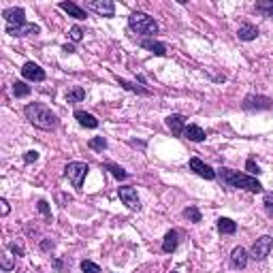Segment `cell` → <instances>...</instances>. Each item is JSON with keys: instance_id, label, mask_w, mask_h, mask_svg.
Masks as SVG:
<instances>
[{"instance_id": "33", "label": "cell", "mask_w": 273, "mask_h": 273, "mask_svg": "<svg viewBox=\"0 0 273 273\" xmlns=\"http://www.w3.org/2000/svg\"><path fill=\"white\" fill-rule=\"evenodd\" d=\"M245 169L252 173V175H261L263 171H261V166H258L256 162H254V158H248V162H245Z\"/></svg>"}, {"instance_id": "27", "label": "cell", "mask_w": 273, "mask_h": 273, "mask_svg": "<svg viewBox=\"0 0 273 273\" xmlns=\"http://www.w3.org/2000/svg\"><path fill=\"white\" fill-rule=\"evenodd\" d=\"M88 148H90V150H94V152L107 150V139H105V137H92V139L88 141Z\"/></svg>"}, {"instance_id": "28", "label": "cell", "mask_w": 273, "mask_h": 273, "mask_svg": "<svg viewBox=\"0 0 273 273\" xmlns=\"http://www.w3.org/2000/svg\"><path fill=\"white\" fill-rule=\"evenodd\" d=\"M86 98V90L83 88H73L71 92H67V100L69 102H81Z\"/></svg>"}, {"instance_id": "1", "label": "cell", "mask_w": 273, "mask_h": 273, "mask_svg": "<svg viewBox=\"0 0 273 273\" xmlns=\"http://www.w3.org/2000/svg\"><path fill=\"white\" fill-rule=\"evenodd\" d=\"M24 115L34 128H41V131H56L58 128V115L45 102H28L24 107Z\"/></svg>"}, {"instance_id": "9", "label": "cell", "mask_w": 273, "mask_h": 273, "mask_svg": "<svg viewBox=\"0 0 273 273\" xmlns=\"http://www.w3.org/2000/svg\"><path fill=\"white\" fill-rule=\"evenodd\" d=\"M190 171H194L199 177H203V179H207V181H212V179L218 177V173L214 171V169H212L209 164H205L201 158H190Z\"/></svg>"}, {"instance_id": "36", "label": "cell", "mask_w": 273, "mask_h": 273, "mask_svg": "<svg viewBox=\"0 0 273 273\" xmlns=\"http://www.w3.org/2000/svg\"><path fill=\"white\" fill-rule=\"evenodd\" d=\"M3 269H5V271H11V269H13V261H11L9 254L3 256Z\"/></svg>"}, {"instance_id": "19", "label": "cell", "mask_w": 273, "mask_h": 273, "mask_svg": "<svg viewBox=\"0 0 273 273\" xmlns=\"http://www.w3.org/2000/svg\"><path fill=\"white\" fill-rule=\"evenodd\" d=\"M115 81H118L126 92H133V94H139V96H150L152 92L148 88H143V86H137V83H133V81H126V79H122V77H115Z\"/></svg>"}, {"instance_id": "11", "label": "cell", "mask_w": 273, "mask_h": 273, "mask_svg": "<svg viewBox=\"0 0 273 273\" xmlns=\"http://www.w3.org/2000/svg\"><path fill=\"white\" fill-rule=\"evenodd\" d=\"M22 77L28 81H45V71L36 62H26L22 67Z\"/></svg>"}, {"instance_id": "10", "label": "cell", "mask_w": 273, "mask_h": 273, "mask_svg": "<svg viewBox=\"0 0 273 273\" xmlns=\"http://www.w3.org/2000/svg\"><path fill=\"white\" fill-rule=\"evenodd\" d=\"M9 36H17V38H22V36H30V34H38L41 32V28H38L36 24H30V22H26V24H22V26H7V30H5Z\"/></svg>"}, {"instance_id": "7", "label": "cell", "mask_w": 273, "mask_h": 273, "mask_svg": "<svg viewBox=\"0 0 273 273\" xmlns=\"http://www.w3.org/2000/svg\"><path fill=\"white\" fill-rule=\"evenodd\" d=\"M118 194H120V201L133 212H139L141 209V201H139V194H137V188L133 186H122L118 188Z\"/></svg>"}, {"instance_id": "23", "label": "cell", "mask_w": 273, "mask_h": 273, "mask_svg": "<svg viewBox=\"0 0 273 273\" xmlns=\"http://www.w3.org/2000/svg\"><path fill=\"white\" fill-rule=\"evenodd\" d=\"M181 214H184V218L188 220V222H194V224L201 222V212H199V207H197V205H188Z\"/></svg>"}, {"instance_id": "5", "label": "cell", "mask_w": 273, "mask_h": 273, "mask_svg": "<svg viewBox=\"0 0 273 273\" xmlns=\"http://www.w3.org/2000/svg\"><path fill=\"white\" fill-rule=\"evenodd\" d=\"M241 107L245 111H267V109L273 107V102H271V98L261 96V94H248V96L243 98Z\"/></svg>"}, {"instance_id": "31", "label": "cell", "mask_w": 273, "mask_h": 273, "mask_svg": "<svg viewBox=\"0 0 273 273\" xmlns=\"http://www.w3.org/2000/svg\"><path fill=\"white\" fill-rule=\"evenodd\" d=\"M36 207H38V212H41V214H43L47 220L51 218V207H49V203H47V201H43V199H41V201L36 203Z\"/></svg>"}, {"instance_id": "32", "label": "cell", "mask_w": 273, "mask_h": 273, "mask_svg": "<svg viewBox=\"0 0 273 273\" xmlns=\"http://www.w3.org/2000/svg\"><path fill=\"white\" fill-rule=\"evenodd\" d=\"M263 205H265V212H267V216H269V218H273V194H265V201H263Z\"/></svg>"}, {"instance_id": "37", "label": "cell", "mask_w": 273, "mask_h": 273, "mask_svg": "<svg viewBox=\"0 0 273 273\" xmlns=\"http://www.w3.org/2000/svg\"><path fill=\"white\" fill-rule=\"evenodd\" d=\"M0 205H3V207H0V214H3V216H9V212H11V207H9L7 199H0Z\"/></svg>"}, {"instance_id": "30", "label": "cell", "mask_w": 273, "mask_h": 273, "mask_svg": "<svg viewBox=\"0 0 273 273\" xmlns=\"http://www.w3.org/2000/svg\"><path fill=\"white\" fill-rule=\"evenodd\" d=\"M69 36H71V41H73V43H79L81 38H83V30L79 28V26H73L71 32H69Z\"/></svg>"}, {"instance_id": "20", "label": "cell", "mask_w": 273, "mask_h": 273, "mask_svg": "<svg viewBox=\"0 0 273 273\" xmlns=\"http://www.w3.org/2000/svg\"><path fill=\"white\" fill-rule=\"evenodd\" d=\"M75 120L79 122L83 128H98V120L88 111H75Z\"/></svg>"}, {"instance_id": "14", "label": "cell", "mask_w": 273, "mask_h": 273, "mask_svg": "<svg viewBox=\"0 0 273 273\" xmlns=\"http://www.w3.org/2000/svg\"><path fill=\"white\" fill-rule=\"evenodd\" d=\"M64 13H69V15L71 17H75V19H79V22H83L86 17H88V11L83 9V7H79V5H77V3H71V0H69V3H60L58 5Z\"/></svg>"}, {"instance_id": "39", "label": "cell", "mask_w": 273, "mask_h": 273, "mask_svg": "<svg viewBox=\"0 0 273 273\" xmlns=\"http://www.w3.org/2000/svg\"><path fill=\"white\" fill-rule=\"evenodd\" d=\"M62 49L67 51V54H75V47H73V45H69V43H67V45H62Z\"/></svg>"}, {"instance_id": "17", "label": "cell", "mask_w": 273, "mask_h": 273, "mask_svg": "<svg viewBox=\"0 0 273 273\" xmlns=\"http://www.w3.org/2000/svg\"><path fill=\"white\" fill-rule=\"evenodd\" d=\"M184 139H188V141H192V143H201V141H205V131L199 126V124H188L186 128H184V135H181Z\"/></svg>"}, {"instance_id": "12", "label": "cell", "mask_w": 273, "mask_h": 273, "mask_svg": "<svg viewBox=\"0 0 273 273\" xmlns=\"http://www.w3.org/2000/svg\"><path fill=\"white\" fill-rule=\"evenodd\" d=\"M3 17H5L7 26H22V24H26V11L22 7H9L3 11Z\"/></svg>"}, {"instance_id": "8", "label": "cell", "mask_w": 273, "mask_h": 273, "mask_svg": "<svg viewBox=\"0 0 273 273\" xmlns=\"http://www.w3.org/2000/svg\"><path fill=\"white\" fill-rule=\"evenodd\" d=\"M86 9L94 11L96 15H102V17H113L115 15V5L111 3V0H88Z\"/></svg>"}, {"instance_id": "38", "label": "cell", "mask_w": 273, "mask_h": 273, "mask_svg": "<svg viewBox=\"0 0 273 273\" xmlns=\"http://www.w3.org/2000/svg\"><path fill=\"white\" fill-rule=\"evenodd\" d=\"M41 248H43V250H49V248H54V241H49V239H45V241L41 243Z\"/></svg>"}, {"instance_id": "15", "label": "cell", "mask_w": 273, "mask_h": 273, "mask_svg": "<svg viewBox=\"0 0 273 273\" xmlns=\"http://www.w3.org/2000/svg\"><path fill=\"white\" fill-rule=\"evenodd\" d=\"M248 250L245 248H233V252H230V265L235 267V269H245V265H248Z\"/></svg>"}, {"instance_id": "25", "label": "cell", "mask_w": 273, "mask_h": 273, "mask_svg": "<svg viewBox=\"0 0 273 273\" xmlns=\"http://www.w3.org/2000/svg\"><path fill=\"white\" fill-rule=\"evenodd\" d=\"M30 92H32V88H30V86H26L24 81H15V83H13V94H15L17 98L30 96Z\"/></svg>"}, {"instance_id": "16", "label": "cell", "mask_w": 273, "mask_h": 273, "mask_svg": "<svg viewBox=\"0 0 273 273\" xmlns=\"http://www.w3.org/2000/svg\"><path fill=\"white\" fill-rule=\"evenodd\" d=\"M177 245H179V233L175 228H171L162 239V252L164 254H173L177 250Z\"/></svg>"}, {"instance_id": "26", "label": "cell", "mask_w": 273, "mask_h": 273, "mask_svg": "<svg viewBox=\"0 0 273 273\" xmlns=\"http://www.w3.org/2000/svg\"><path fill=\"white\" fill-rule=\"evenodd\" d=\"M256 13H261V15L273 19V0H267V3H256Z\"/></svg>"}, {"instance_id": "18", "label": "cell", "mask_w": 273, "mask_h": 273, "mask_svg": "<svg viewBox=\"0 0 273 273\" xmlns=\"http://www.w3.org/2000/svg\"><path fill=\"white\" fill-rule=\"evenodd\" d=\"M141 47L148 49L150 54L158 56V58H164V56H166V47H164L160 41H156V38H143V41H141Z\"/></svg>"}, {"instance_id": "40", "label": "cell", "mask_w": 273, "mask_h": 273, "mask_svg": "<svg viewBox=\"0 0 273 273\" xmlns=\"http://www.w3.org/2000/svg\"><path fill=\"white\" fill-rule=\"evenodd\" d=\"M54 267H56V269H62V261H58V258H56V261H54Z\"/></svg>"}, {"instance_id": "4", "label": "cell", "mask_w": 273, "mask_h": 273, "mask_svg": "<svg viewBox=\"0 0 273 273\" xmlns=\"http://www.w3.org/2000/svg\"><path fill=\"white\" fill-rule=\"evenodd\" d=\"M88 171H90V166L86 162H69L67 166H64V175L69 177L73 188H77V190H81Z\"/></svg>"}, {"instance_id": "3", "label": "cell", "mask_w": 273, "mask_h": 273, "mask_svg": "<svg viewBox=\"0 0 273 273\" xmlns=\"http://www.w3.org/2000/svg\"><path fill=\"white\" fill-rule=\"evenodd\" d=\"M128 28L137 34H145V38H154V34H158V22L150 17L148 13L135 11V13H131V17H128Z\"/></svg>"}, {"instance_id": "41", "label": "cell", "mask_w": 273, "mask_h": 273, "mask_svg": "<svg viewBox=\"0 0 273 273\" xmlns=\"http://www.w3.org/2000/svg\"><path fill=\"white\" fill-rule=\"evenodd\" d=\"M171 273H177V271H171Z\"/></svg>"}, {"instance_id": "35", "label": "cell", "mask_w": 273, "mask_h": 273, "mask_svg": "<svg viewBox=\"0 0 273 273\" xmlns=\"http://www.w3.org/2000/svg\"><path fill=\"white\" fill-rule=\"evenodd\" d=\"M7 250H11L15 256H24V254H26L24 248H22V245H17V243H7Z\"/></svg>"}, {"instance_id": "22", "label": "cell", "mask_w": 273, "mask_h": 273, "mask_svg": "<svg viewBox=\"0 0 273 273\" xmlns=\"http://www.w3.org/2000/svg\"><path fill=\"white\" fill-rule=\"evenodd\" d=\"M218 230L222 235H235L237 233V222H233L230 218H220L218 220Z\"/></svg>"}, {"instance_id": "2", "label": "cell", "mask_w": 273, "mask_h": 273, "mask_svg": "<svg viewBox=\"0 0 273 273\" xmlns=\"http://www.w3.org/2000/svg\"><path fill=\"white\" fill-rule=\"evenodd\" d=\"M216 173H218V179L222 181L224 186H228V188L248 190V192H254V194L263 192V184H261V181H258L256 177H252V175H245V173H239V171H233V169H226V166L218 169Z\"/></svg>"}, {"instance_id": "24", "label": "cell", "mask_w": 273, "mask_h": 273, "mask_svg": "<svg viewBox=\"0 0 273 273\" xmlns=\"http://www.w3.org/2000/svg\"><path fill=\"white\" fill-rule=\"evenodd\" d=\"M105 169H107V171H109V173H111V175H113L115 179H120V181L128 177V171H124V169H122L120 164H113V162H105Z\"/></svg>"}, {"instance_id": "29", "label": "cell", "mask_w": 273, "mask_h": 273, "mask_svg": "<svg viewBox=\"0 0 273 273\" xmlns=\"http://www.w3.org/2000/svg\"><path fill=\"white\" fill-rule=\"evenodd\" d=\"M81 271L83 273H102L100 267L96 263H92V261H81Z\"/></svg>"}, {"instance_id": "13", "label": "cell", "mask_w": 273, "mask_h": 273, "mask_svg": "<svg viewBox=\"0 0 273 273\" xmlns=\"http://www.w3.org/2000/svg\"><path fill=\"white\" fill-rule=\"evenodd\" d=\"M166 126L171 128V133H173L175 137H181V135H184V128H186L188 124H186V118H184L181 113H171V115L166 118Z\"/></svg>"}, {"instance_id": "6", "label": "cell", "mask_w": 273, "mask_h": 273, "mask_svg": "<svg viewBox=\"0 0 273 273\" xmlns=\"http://www.w3.org/2000/svg\"><path fill=\"white\" fill-rule=\"evenodd\" d=\"M271 250H273V239L269 235H263V237H258L254 241L250 256L254 258V261H265V258L271 254Z\"/></svg>"}, {"instance_id": "21", "label": "cell", "mask_w": 273, "mask_h": 273, "mask_svg": "<svg viewBox=\"0 0 273 273\" xmlns=\"http://www.w3.org/2000/svg\"><path fill=\"white\" fill-rule=\"evenodd\" d=\"M237 36H239V41H254V38L258 36V28L256 26H252V24H243L241 28L237 30Z\"/></svg>"}, {"instance_id": "34", "label": "cell", "mask_w": 273, "mask_h": 273, "mask_svg": "<svg viewBox=\"0 0 273 273\" xmlns=\"http://www.w3.org/2000/svg\"><path fill=\"white\" fill-rule=\"evenodd\" d=\"M36 160H38V152H36V150H30V152L24 154V162H26V164H32V162H36Z\"/></svg>"}]
</instances>
